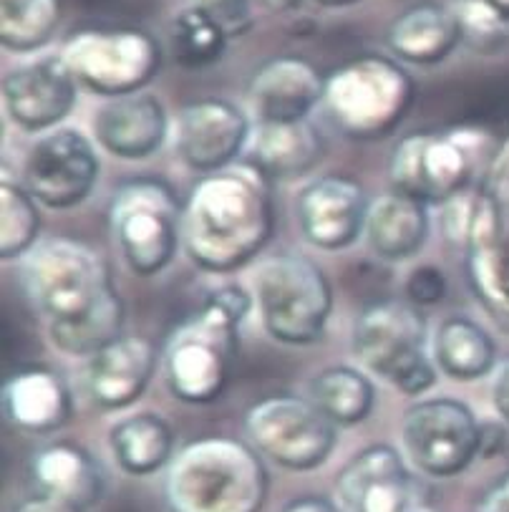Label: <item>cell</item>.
<instances>
[{
  "label": "cell",
  "mask_w": 509,
  "mask_h": 512,
  "mask_svg": "<svg viewBox=\"0 0 509 512\" xmlns=\"http://www.w3.org/2000/svg\"><path fill=\"white\" fill-rule=\"evenodd\" d=\"M26 288L48 328L69 356H91L124 333V301L109 265L89 245L51 238L26 255Z\"/></svg>",
  "instance_id": "obj_1"
},
{
  "label": "cell",
  "mask_w": 509,
  "mask_h": 512,
  "mask_svg": "<svg viewBox=\"0 0 509 512\" xmlns=\"http://www.w3.org/2000/svg\"><path fill=\"white\" fill-rule=\"evenodd\" d=\"M270 180L247 164L205 175L184 202L182 245L205 273L245 268L273 238Z\"/></svg>",
  "instance_id": "obj_2"
},
{
  "label": "cell",
  "mask_w": 509,
  "mask_h": 512,
  "mask_svg": "<svg viewBox=\"0 0 509 512\" xmlns=\"http://www.w3.org/2000/svg\"><path fill=\"white\" fill-rule=\"evenodd\" d=\"M441 233L467 253L477 298L509 328V144L477 187L441 205Z\"/></svg>",
  "instance_id": "obj_3"
},
{
  "label": "cell",
  "mask_w": 509,
  "mask_h": 512,
  "mask_svg": "<svg viewBox=\"0 0 509 512\" xmlns=\"http://www.w3.org/2000/svg\"><path fill=\"white\" fill-rule=\"evenodd\" d=\"M250 306L245 288H217L169 336L164 379L179 402L210 404L220 399L235 369L237 331Z\"/></svg>",
  "instance_id": "obj_4"
},
{
  "label": "cell",
  "mask_w": 509,
  "mask_h": 512,
  "mask_svg": "<svg viewBox=\"0 0 509 512\" xmlns=\"http://www.w3.org/2000/svg\"><path fill=\"white\" fill-rule=\"evenodd\" d=\"M268 492L263 457L230 437L189 442L174 454L164 480L169 512H260Z\"/></svg>",
  "instance_id": "obj_5"
},
{
  "label": "cell",
  "mask_w": 509,
  "mask_h": 512,
  "mask_svg": "<svg viewBox=\"0 0 509 512\" xmlns=\"http://www.w3.org/2000/svg\"><path fill=\"white\" fill-rule=\"evenodd\" d=\"M416 86L409 71L386 56H358L326 76L323 106L338 132L358 142L386 139L404 124Z\"/></svg>",
  "instance_id": "obj_6"
},
{
  "label": "cell",
  "mask_w": 509,
  "mask_h": 512,
  "mask_svg": "<svg viewBox=\"0 0 509 512\" xmlns=\"http://www.w3.org/2000/svg\"><path fill=\"white\" fill-rule=\"evenodd\" d=\"M489 139L479 129L416 132L396 144L389 162L391 190L429 205H447L477 187Z\"/></svg>",
  "instance_id": "obj_7"
},
{
  "label": "cell",
  "mask_w": 509,
  "mask_h": 512,
  "mask_svg": "<svg viewBox=\"0 0 509 512\" xmlns=\"http://www.w3.org/2000/svg\"><path fill=\"white\" fill-rule=\"evenodd\" d=\"M351 346L363 369L406 396H419L436 384L429 354V326L421 308L409 301H378L353 323Z\"/></svg>",
  "instance_id": "obj_8"
},
{
  "label": "cell",
  "mask_w": 509,
  "mask_h": 512,
  "mask_svg": "<svg viewBox=\"0 0 509 512\" xmlns=\"http://www.w3.org/2000/svg\"><path fill=\"white\" fill-rule=\"evenodd\" d=\"M255 298L270 338L310 346L323 336L333 311L331 280L321 265L298 253H280L255 273Z\"/></svg>",
  "instance_id": "obj_9"
},
{
  "label": "cell",
  "mask_w": 509,
  "mask_h": 512,
  "mask_svg": "<svg viewBox=\"0 0 509 512\" xmlns=\"http://www.w3.org/2000/svg\"><path fill=\"white\" fill-rule=\"evenodd\" d=\"M58 56L86 91L121 99L152 84L162 66V43L144 28H84Z\"/></svg>",
  "instance_id": "obj_10"
},
{
  "label": "cell",
  "mask_w": 509,
  "mask_h": 512,
  "mask_svg": "<svg viewBox=\"0 0 509 512\" xmlns=\"http://www.w3.org/2000/svg\"><path fill=\"white\" fill-rule=\"evenodd\" d=\"M182 215L172 187L159 180H129L111 200V230L126 265L137 275L167 268L182 243Z\"/></svg>",
  "instance_id": "obj_11"
},
{
  "label": "cell",
  "mask_w": 509,
  "mask_h": 512,
  "mask_svg": "<svg viewBox=\"0 0 509 512\" xmlns=\"http://www.w3.org/2000/svg\"><path fill=\"white\" fill-rule=\"evenodd\" d=\"M245 432L260 457L283 470L310 472L326 465L338 442V427L310 399L275 394L252 404Z\"/></svg>",
  "instance_id": "obj_12"
},
{
  "label": "cell",
  "mask_w": 509,
  "mask_h": 512,
  "mask_svg": "<svg viewBox=\"0 0 509 512\" xmlns=\"http://www.w3.org/2000/svg\"><path fill=\"white\" fill-rule=\"evenodd\" d=\"M404 457L434 480L457 477L484 449V429L459 399H426L406 412L401 424Z\"/></svg>",
  "instance_id": "obj_13"
},
{
  "label": "cell",
  "mask_w": 509,
  "mask_h": 512,
  "mask_svg": "<svg viewBox=\"0 0 509 512\" xmlns=\"http://www.w3.org/2000/svg\"><path fill=\"white\" fill-rule=\"evenodd\" d=\"M99 180V157L79 129L43 134L23 159V187L48 210H71L86 202Z\"/></svg>",
  "instance_id": "obj_14"
},
{
  "label": "cell",
  "mask_w": 509,
  "mask_h": 512,
  "mask_svg": "<svg viewBox=\"0 0 509 512\" xmlns=\"http://www.w3.org/2000/svg\"><path fill=\"white\" fill-rule=\"evenodd\" d=\"M250 134L245 111L225 99H200L179 111L174 149L189 169L212 175L235 164Z\"/></svg>",
  "instance_id": "obj_15"
},
{
  "label": "cell",
  "mask_w": 509,
  "mask_h": 512,
  "mask_svg": "<svg viewBox=\"0 0 509 512\" xmlns=\"http://www.w3.org/2000/svg\"><path fill=\"white\" fill-rule=\"evenodd\" d=\"M368 205L366 192L353 177H318L300 190L295 202L300 233L328 253L351 248L366 230Z\"/></svg>",
  "instance_id": "obj_16"
},
{
  "label": "cell",
  "mask_w": 509,
  "mask_h": 512,
  "mask_svg": "<svg viewBox=\"0 0 509 512\" xmlns=\"http://www.w3.org/2000/svg\"><path fill=\"white\" fill-rule=\"evenodd\" d=\"M79 84L61 56H46L18 66L3 79L8 117L26 134L53 132L76 106Z\"/></svg>",
  "instance_id": "obj_17"
},
{
  "label": "cell",
  "mask_w": 509,
  "mask_h": 512,
  "mask_svg": "<svg viewBox=\"0 0 509 512\" xmlns=\"http://www.w3.org/2000/svg\"><path fill=\"white\" fill-rule=\"evenodd\" d=\"M336 495L343 512H409L414 477L404 454L389 444H371L343 467Z\"/></svg>",
  "instance_id": "obj_18"
},
{
  "label": "cell",
  "mask_w": 509,
  "mask_h": 512,
  "mask_svg": "<svg viewBox=\"0 0 509 512\" xmlns=\"http://www.w3.org/2000/svg\"><path fill=\"white\" fill-rule=\"evenodd\" d=\"M326 76L298 56L270 59L247 84V109L255 124L305 122L323 104Z\"/></svg>",
  "instance_id": "obj_19"
},
{
  "label": "cell",
  "mask_w": 509,
  "mask_h": 512,
  "mask_svg": "<svg viewBox=\"0 0 509 512\" xmlns=\"http://www.w3.org/2000/svg\"><path fill=\"white\" fill-rule=\"evenodd\" d=\"M159 354L144 336L121 333L116 341L96 351L84 369V389L91 402L104 412L132 407L147 391Z\"/></svg>",
  "instance_id": "obj_20"
},
{
  "label": "cell",
  "mask_w": 509,
  "mask_h": 512,
  "mask_svg": "<svg viewBox=\"0 0 509 512\" xmlns=\"http://www.w3.org/2000/svg\"><path fill=\"white\" fill-rule=\"evenodd\" d=\"M94 134L111 157L137 162L152 157L167 142L169 117L157 96L139 91L106 101L94 119Z\"/></svg>",
  "instance_id": "obj_21"
},
{
  "label": "cell",
  "mask_w": 509,
  "mask_h": 512,
  "mask_svg": "<svg viewBox=\"0 0 509 512\" xmlns=\"http://www.w3.org/2000/svg\"><path fill=\"white\" fill-rule=\"evenodd\" d=\"M464 41L457 11L439 3H419L391 21L386 46L396 59L411 66H436L447 61Z\"/></svg>",
  "instance_id": "obj_22"
},
{
  "label": "cell",
  "mask_w": 509,
  "mask_h": 512,
  "mask_svg": "<svg viewBox=\"0 0 509 512\" xmlns=\"http://www.w3.org/2000/svg\"><path fill=\"white\" fill-rule=\"evenodd\" d=\"M3 412L18 429L31 434H51L66 427L74 402L66 381L51 369H21L3 386Z\"/></svg>",
  "instance_id": "obj_23"
},
{
  "label": "cell",
  "mask_w": 509,
  "mask_h": 512,
  "mask_svg": "<svg viewBox=\"0 0 509 512\" xmlns=\"http://www.w3.org/2000/svg\"><path fill=\"white\" fill-rule=\"evenodd\" d=\"M247 162L273 180H298L323 159V137L310 119L285 124H252Z\"/></svg>",
  "instance_id": "obj_24"
},
{
  "label": "cell",
  "mask_w": 509,
  "mask_h": 512,
  "mask_svg": "<svg viewBox=\"0 0 509 512\" xmlns=\"http://www.w3.org/2000/svg\"><path fill=\"white\" fill-rule=\"evenodd\" d=\"M31 477L38 495L89 510L104 495V472L91 452L76 444H48L31 460Z\"/></svg>",
  "instance_id": "obj_25"
},
{
  "label": "cell",
  "mask_w": 509,
  "mask_h": 512,
  "mask_svg": "<svg viewBox=\"0 0 509 512\" xmlns=\"http://www.w3.org/2000/svg\"><path fill=\"white\" fill-rule=\"evenodd\" d=\"M363 235L373 255L389 263H401L424 248L429 238V212L424 202L404 192H384L368 205Z\"/></svg>",
  "instance_id": "obj_26"
},
{
  "label": "cell",
  "mask_w": 509,
  "mask_h": 512,
  "mask_svg": "<svg viewBox=\"0 0 509 512\" xmlns=\"http://www.w3.org/2000/svg\"><path fill=\"white\" fill-rule=\"evenodd\" d=\"M109 447L126 475H157L174 460V429L154 412L132 414L111 427Z\"/></svg>",
  "instance_id": "obj_27"
},
{
  "label": "cell",
  "mask_w": 509,
  "mask_h": 512,
  "mask_svg": "<svg viewBox=\"0 0 509 512\" xmlns=\"http://www.w3.org/2000/svg\"><path fill=\"white\" fill-rule=\"evenodd\" d=\"M431 356L436 369L454 381H477L492 374L497 364V346L492 336L467 316L441 321L431 338Z\"/></svg>",
  "instance_id": "obj_28"
},
{
  "label": "cell",
  "mask_w": 509,
  "mask_h": 512,
  "mask_svg": "<svg viewBox=\"0 0 509 512\" xmlns=\"http://www.w3.org/2000/svg\"><path fill=\"white\" fill-rule=\"evenodd\" d=\"M308 399L336 427H356L371 417L376 389L363 371L351 366H331L310 381Z\"/></svg>",
  "instance_id": "obj_29"
},
{
  "label": "cell",
  "mask_w": 509,
  "mask_h": 512,
  "mask_svg": "<svg viewBox=\"0 0 509 512\" xmlns=\"http://www.w3.org/2000/svg\"><path fill=\"white\" fill-rule=\"evenodd\" d=\"M230 38L227 28L210 11L192 3L172 18L169 53L182 69L202 71L225 56Z\"/></svg>",
  "instance_id": "obj_30"
},
{
  "label": "cell",
  "mask_w": 509,
  "mask_h": 512,
  "mask_svg": "<svg viewBox=\"0 0 509 512\" xmlns=\"http://www.w3.org/2000/svg\"><path fill=\"white\" fill-rule=\"evenodd\" d=\"M61 16V0H0V43L13 53L41 51L56 36Z\"/></svg>",
  "instance_id": "obj_31"
},
{
  "label": "cell",
  "mask_w": 509,
  "mask_h": 512,
  "mask_svg": "<svg viewBox=\"0 0 509 512\" xmlns=\"http://www.w3.org/2000/svg\"><path fill=\"white\" fill-rule=\"evenodd\" d=\"M41 233L38 205L26 187L13 182L0 185V258L16 260L36 248Z\"/></svg>",
  "instance_id": "obj_32"
},
{
  "label": "cell",
  "mask_w": 509,
  "mask_h": 512,
  "mask_svg": "<svg viewBox=\"0 0 509 512\" xmlns=\"http://www.w3.org/2000/svg\"><path fill=\"white\" fill-rule=\"evenodd\" d=\"M447 296V275L436 265H421L406 278V301L416 308H431Z\"/></svg>",
  "instance_id": "obj_33"
},
{
  "label": "cell",
  "mask_w": 509,
  "mask_h": 512,
  "mask_svg": "<svg viewBox=\"0 0 509 512\" xmlns=\"http://www.w3.org/2000/svg\"><path fill=\"white\" fill-rule=\"evenodd\" d=\"M195 6L210 11L230 36H242L252 26V0H192Z\"/></svg>",
  "instance_id": "obj_34"
},
{
  "label": "cell",
  "mask_w": 509,
  "mask_h": 512,
  "mask_svg": "<svg viewBox=\"0 0 509 512\" xmlns=\"http://www.w3.org/2000/svg\"><path fill=\"white\" fill-rule=\"evenodd\" d=\"M492 402L499 417L509 424V359L497 366V374L492 381Z\"/></svg>",
  "instance_id": "obj_35"
},
{
  "label": "cell",
  "mask_w": 509,
  "mask_h": 512,
  "mask_svg": "<svg viewBox=\"0 0 509 512\" xmlns=\"http://www.w3.org/2000/svg\"><path fill=\"white\" fill-rule=\"evenodd\" d=\"M280 512H343L341 505L321 495H303L290 500Z\"/></svg>",
  "instance_id": "obj_36"
},
{
  "label": "cell",
  "mask_w": 509,
  "mask_h": 512,
  "mask_svg": "<svg viewBox=\"0 0 509 512\" xmlns=\"http://www.w3.org/2000/svg\"><path fill=\"white\" fill-rule=\"evenodd\" d=\"M16 512H86L79 510V507L69 505V502H61V500H53V497L46 495H31L28 500H23L21 505L16 507Z\"/></svg>",
  "instance_id": "obj_37"
},
{
  "label": "cell",
  "mask_w": 509,
  "mask_h": 512,
  "mask_svg": "<svg viewBox=\"0 0 509 512\" xmlns=\"http://www.w3.org/2000/svg\"><path fill=\"white\" fill-rule=\"evenodd\" d=\"M479 512H509V472L487 492Z\"/></svg>",
  "instance_id": "obj_38"
},
{
  "label": "cell",
  "mask_w": 509,
  "mask_h": 512,
  "mask_svg": "<svg viewBox=\"0 0 509 512\" xmlns=\"http://www.w3.org/2000/svg\"><path fill=\"white\" fill-rule=\"evenodd\" d=\"M472 3L487 8V11L494 13L504 26H509V0H472Z\"/></svg>",
  "instance_id": "obj_39"
},
{
  "label": "cell",
  "mask_w": 509,
  "mask_h": 512,
  "mask_svg": "<svg viewBox=\"0 0 509 512\" xmlns=\"http://www.w3.org/2000/svg\"><path fill=\"white\" fill-rule=\"evenodd\" d=\"M255 3H260V6L270 13H288L295 11L303 0H255Z\"/></svg>",
  "instance_id": "obj_40"
},
{
  "label": "cell",
  "mask_w": 509,
  "mask_h": 512,
  "mask_svg": "<svg viewBox=\"0 0 509 512\" xmlns=\"http://www.w3.org/2000/svg\"><path fill=\"white\" fill-rule=\"evenodd\" d=\"M318 6L323 8H348V6H356L361 0H315Z\"/></svg>",
  "instance_id": "obj_41"
},
{
  "label": "cell",
  "mask_w": 509,
  "mask_h": 512,
  "mask_svg": "<svg viewBox=\"0 0 509 512\" xmlns=\"http://www.w3.org/2000/svg\"><path fill=\"white\" fill-rule=\"evenodd\" d=\"M409 512H436V510H429V507H419V505H414V507H411Z\"/></svg>",
  "instance_id": "obj_42"
}]
</instances>
